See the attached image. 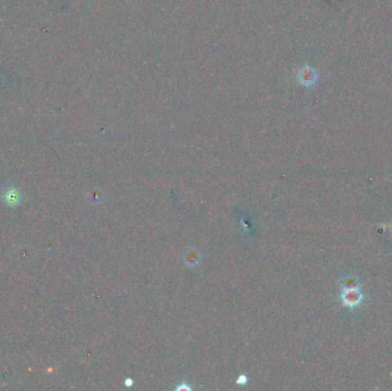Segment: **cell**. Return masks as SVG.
I'll return each instance as SVG.
<instances>
[{
	"label": "cell",
	"mask_w": 392,
	"mask_h": 391,
	"mask_svg": "<svg viewBox=\"0 0 392 391\" xmlns=\"http://www.w3.org/2000/svg\"><path fill=\"white\" fill-rule=\"evenodd\" d=\"M340 300L343 304L348 307H356L361 303L362 294L356 283L349 280V284L345 283L340 293Z\"/></svg>",
	"instance_id": "6da1fadb"
},
{
	"label": "cell",
	"mask_w": 392,
	"mask_h": 391,
	"mask_svg": "<svg viewBox=\"0 0 392 391\" xmlns=\"http://www.w3.org/2000/svg\"><path fill=\"white\" fill-rule=\"evenodd\" d=\"M297 81L305 88H312L318 81V73L312 67L303 66L297 72Z\"/></svg>",
	"instance_id": "7a4b0ae2"
},
{
	"label": "cell",
	"mask_w": 392,
	"mask_h": 391,
	"mask_svg": "<svg viewBox=\"0 0 392 391\" xmlns=\"http://www.w3.org/2000/svg\"><path fill=\"white\" fill-rule=\"evenodd\" d=\"M4 201L8 206H16V204L20 203L21 201V195L20 192L16 190H7L4 194Z\"/></svg>",
	"instance_id": "3957f363"
},
{
	"label": "cell",
	"mask_w": 392,
	"mask_h": 391,
	"mask_svg": "<svg viewBox=\"0 0 392 391\" xmlns=\"http://www.w3.org/2000/svg\"><path fill=\"white\" fill-rule=\"evenodd\" d=\"M388 227H389V229H390V230H391V232H392V223H391V224H390V225H389Z\"/></svg>",
	"instance_id": "277c9868"
}]
</instances>
